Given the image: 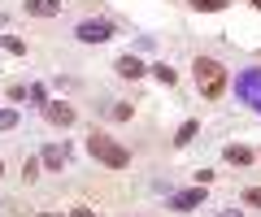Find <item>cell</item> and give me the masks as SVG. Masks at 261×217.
Instances as JSON below:
<instances>
[{
	"label": "cell",
	"instance_id": "44dd1931",
	"mask_svg": "<svg viewBox=\"0 0 261 217\" xmlns=\"http://www.w3.org/2000/svg\"><path fill=\"white\" fill-rule=\"evenodd\" d=\"M252 9H261V0H252Z\"/></svg>",
	"mask_w": 261,
	"mask_h": 217
},
{
	"label": "cell",
	"instance_id": "2e32d148",
	"mask_svg": "<svg viewBox=\"0 0 261 217\" xmlns=\"http://www.w3.org/2000/svg\"><path fill=\"white\" fill-rule=\"evenodd\" d=\"M13 126H18V113L13 109H0V131H13Z\"/></svg>",
	"mask_w": 261,
	"mask_h": 217
},
{
	"label": "cell",
	"instance_id": "e0dca14e",
	"mask_svg": "<svg viewBox=\"0 0 261 217\" xmlns=\"http://www.w3.org/2000/svg\"><path fill=\"white\" fill-rule=\"evenodd\" d=\"M109 117H113V122H126V117H130V104H113Z\"/></svg>",
	"mask_w": 261,
	"mask_h": 217
},
{
	"label": "cell",
	"instance_id": "9a60e30c",
	"mask_svg": "<svg viewBox=\"0 0 261 217\" xmlns=\"http://www.w3.org/2000/svg\"><path fill=\"white\" fill-rule=\"evenodd\" d=\"M39 165H44V161H35V157L22 161V174H27V182H31V178H39Z\"/></svg>",
	"mask_w": 261,
	"mask_h": 217
},
{
	"label": "cell",
	"instance_id": "277c9868",
	"mask_svg": "<svg viewBox=\"0 0 261 217\" xmlns=\"http://www.w3.org/2000/svg\"><path fill=\"white\" fill-rule=\"evenodd\" d=\"M205 204V187H192V191H178V196H170V208L174 213H192V208Z\"/></svg>",
	"mask_w": 261,
	"mask_h": 217
},
{
	"label": "cell",
	"instance_id": "4fadbf2b",
	"mask_svg": "<svg viewBox=\"0 0 261 217\" xmlns=\"http://www.w3.org/2000/svg\"><path fill=\"white\" fill-rule=\"evenodd\" d=\"M152 74H157V83H166V87H174V78H178L174 70L166 66V61H157V66H152Z\"/></svg>",
	"mask_w": 261,
	"mask_h": 217
},
{
	"label": "cell",
	"instance_id": "5bb4252c",
	"mask_svg": "<svg viewBox=\"0 0 261 217\" xmlns=\"http://www.w3.org/2000/svg\"><path fill=\"white\" fill-rule=\"evenodd\" d=\"M5 52H13V57H27V44H22L18 35H5Z\"/></svg>",
	"mask_w": 261,
	"mask_h": 217
},
{
	"label": "cell",
	"instance_id": "ac0fdd59",
	"mask_svg": "<svg viewBox=\"0 0 261 217\" xmlns=\"http://www.w3.org/2000/svg\"><path fill=\"white\" fill-rule=\"evenodd\" d=\"M244 204H252V208H261V187H248V191H244Z\"/></svg>",
	"mask_w": 261,
	"mask_h": 217
},
{
	"label": "cell",
	"instance_id": "7a4b0ae2",
	"mask_svg": "<svg viewBox=\"0 0 261 217\" xmlns=\"http://www.w3.org/2000/svg\"><path fill=\"white\" fill-rule=\"evenodd\" d=\"M192 74H196V83H200V91H205V100H218V96L226 91V70L218 66L214 57H196Z\"/></svg>",
	"mask_w": 261,
	"mask_h": 217
},
{
	"label": "cell",
	"instance_id": "603a6c76",
	"mask_svg": "<svg viewBox=\"0 0 261 217\" xmlns=\"http://www.w3.org/2000/svg\"><path fill=\"white\" fill-rule=\"evenodd\" d=\"M0 174H5V165H0Z\"/></svg>",
	"mask_w": 261,
	"mask_h": 217
},
{
	"label": "cell",
	"instance_id": "52a82bcc",
	"mask_svg": "<svg viewBox=\"0 0 261 217\" xmlns=\"http://www.w3.org/2000/svg\"><path fill=\"white\" fill-rule=\"evenodd\" d=\"M27 13L31 18H57L61 13V0H27Z\"/></svg>",
	"mask_w": 261,
	"mask_h": 217
},
{
	"label": "cell",
	"instance_id": "8fae6325",
	"mask_svg": "<svg viewBox=\"0 0 261 217\" xmlns=\"http://www.w3.org/2000/svg\"><path fill=\"white\" fill-rule=\"evenodd\" d=\"M196 131H200V122H183V126H178V135H174V143H178V148H187V143L196 139Z\"/></svg>",
	"mask_w": 261,
	"mask_h": 217
},
{
	"label": "cell",
	"instance_id": "7402d4cb",
	"mask_svg": "<svg viewBox=\"0 0 261 217\" xmlns=\"http://www.w3.org/2000/svg\"><path fill=\"white\" fill-rule=\"evenodd\" d=\"M222 217H235V213H222Z\"/></svg>",
	"mask_w": 261,
	"mask_h": 217
},
{
	"label": "cell",
	"instance_id": "3957f363",
	"mask_svg": "<svg viewBox=\"0 0 261 217\" xmlns=\"http://www.w3.org/2000/svg\"><path fill=\"white\" fill-rule=\"evenodd\" d=\"M83 44H105V39H113V22H79V30H74Z\"/></svg>",
	"mask_w": 261,
	"mask_h": 217
},
{
	"label": "cell",
	"instance_id": "6da1fadb",
	"mask_svg": "<svg viewBox=\"0 0 261 217\" xmlns=\"http://www.w3.org/2000/svg\"><path fill=\"white\" fill-rule=\"evenodd\" d=\"M87 152H92L96 161H105L109 170H126V165H130V152L122 148L118 139H109L105 131H92V135H87Z\"/></svg>",
	"mask_w": 261,
	"mask_h": 217
},
{
	"label": "cell",
	"instance_id": "ba28073f",
	"mask_svg": "<svg viewBox=\"0 0 261 217\" xmlns=\"http://www.w3.org/2000/svg\"><path fill=\"white\" fill-rule=\"evenodd\" d=\"M39 161H44L48 170H61V165H65V148H57V143H48V148H44V157H39Z\"/></svg>",
	"mask_w": 261,
	"mask_h": 217
},
{
	"label": "cell",
	"instance_id": "30bf717a",
	"mask_svg": "<svg viewBox=\"0 0 261 217\" xmlns=\"http://www.w3.org/2000/svg\"><path fill=\"white\" fill-rule=\"evenodd\" d=\"M226 161H231V165H248V161H252V152L244 148V143H231V148H226Z\"/></svg>",
	"mask_w": 261,
	"mask_h": 217
},
{
	"label": "cell",
	"instance_id": "7c38bea8",
	"mask_svg": "<svg viewBox=\"0 0 261 217\" xmlns=\"http://www.w3.org/2000/svg\"><path fill=\"white\" fill-rule=\"evenodd\" d=\"M187 5H192V9H200V13H222L231 0H187Z\"/></svg>",
	"mask_w": 261,
	"mask_h": 217
},
{
	"label": "cell",
	"instance_id": "8992f818",
	"mask_svg": "<svg viewBox=\"0 0 261 217\" xmlns=\"http://www.w3.org/2000/svg\"><path fill=\"white\" fill-rule=\"evenodd\" d=\"M44 113L53 126H74V109L70 104H44Z\"/></svg>",
	"mask_w": 261,
	"mask_h": 217
},
{
	"label": "cell",
	"instance_id": "d6986e66",
	"mask_svg": "<svg viewBox=\"0 0 261 217\" xmlns=\"http://www.w3.org/2000/svg\"><path fill=\"white\" fill-rule=\"evenodd\" d=\"M70 217H92V208H83V204H79V208H74Z\"/></svg>",
	"mask_w": 261,
	"mask_h": 217
},
{
	"label": "cell",
	"instance_id": "9c48e42d",
	"mask_svg": "<svg viewBox=\"0 0 261 217\" xmlns=\"http://www.w3.org/2000/svg\"><path fill=\"white\" fill-rule=\"evenodd\" d=\"M118 74H122V78H140L144 66H140L135 57H118Z\"/></svg>",
	"mask_w": 261,
	"mask_h": 217
},
{
	"label": "cell",
	"instance_id": "ffe728a7",
	"mask_svg": "<svg viewBox=\"0 0 261 217\" xmlns=\"http://www.w3.org/2000/svg\"><path fill=\"white\" fill-rule=\"evenodd\" d=\"M39 217H61V213H39Z\"/></svg>",
	"mask_w": 261,
	"mask_h": 217
},
{
	"label": "cell",
	"instance_id": "5b68a950",
	"mask_svg": "<svg viewBox=\"0 0 261 217\" xmlns=\"http://www.w3.org/2000/svg\"><path fill=\"white\" fill-rule=\"evenodd\" d=\"M235 87H240V96L257 100V109H261V74H257V70H248V74H244V78H240Z\"/></svg>",
	"mask_w": 261,
	"mask_h": 217
}]
</instances>
